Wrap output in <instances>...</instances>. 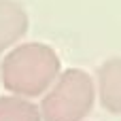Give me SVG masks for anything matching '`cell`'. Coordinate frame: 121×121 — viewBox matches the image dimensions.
Instances as JSON below:
<instances>
[{
    "instance_id": "3957f363",
    "label": "cell",
    "mask_w": 121,
    "mask_h": 121,
    "mask_svg": "<svg viewBox=\"0 0 121 121\" xmlns=\"http://www.w3.org/2000/svg\"><path fill=\"white\" fill-rule=\"evenodd\" d=\"M96 98L108 111L121 115V57H111L98 68Z\"/></svg>"
},
{
    "instance_id": "7a4b0ae2",
    "label": "cell",
    "mask_w": 121,
    "mask_h": 121,
    "mask_svg": "<svg viewBox=\"0 0 121 121\" xmlns=\"http://www.w3.org/2000/svg\"><path fill=\"white\" fill-rule=\"evenodd\" d=\"M96 85L81 68H68L57 74L40 100L43 121H83L94 108Z\"/></svg>"
},
{
    "instance_id": "277c9868",
    "label": "cell",
    "mask_w": 121,
    "mask_h": 121,
    "mask_svg": "<svg viewBox=\"0 0 121 121\" xmlns=\"http://www.w3.org/2000/svg\"><path fill=\"white\" fill-rule=\"evenodd\" d=\"M28 13L17 0H0V55L17 47L28 32Z\"/></svg>"
},
{
    "instance_id": "5b68a950",
    "label": "cell",
    "mask_w": 121,
    "mask_h": 121,
    "mask_svg": "<svg viewBox=\"0 0 121 121\" xmlns=\"http://www.w3.org/2000/svg\"><path fill=\"white\" fill-rule=\"evenodd\" d=\"M0 121H43L32 100L17 96H0Z\"/></svg>"
},
{
    "instance_id": "6da1fadb",
    "label": "cell",
    "mask_w": 121,
    "mask_h": 121,
    "mask_svg": "<svg viewBox=\"0 0 121 121\" xmlns=\"http://www.w3.org/2000/svg\"><path fill=\"white\" fill-rule=\"evenodd\" d=\"M60 72L62 62L53 47L43 43H26L13 47L4 55L0 79L11 96L32 100L45 96Z\"/></svg>"
}]
</instances>
